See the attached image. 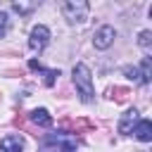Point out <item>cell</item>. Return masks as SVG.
Instances as JSON below:
<instances>
[{
    "label": "cell",
    "instance_id": "obj_1",
    "mask_svg": "<svg viewBox=\"0 0 152 152\" xmlns=\"http://www.w3.org/2000/svg\"><path fill=\"white\" fill-rule=\"evenodd\" d=\"M71 81H74L76 93L81 95V100H83V102H93V97H95V86H93V74H90L88 64L78 62V64L71 69Z\"/></svg>",
    "mask_w": 152,
    "mask_h": 152
},
{
    "label": "cell",
    "instance_id": "obj_2",
    "mask_svg": "<svg viewBox=\"0 0 152 152\" xmlns=\"http://www.w3.org/2000/svg\"><path fill=\"white\" fill-rule=\"evenodd\" d=\"M90 14V2L88 0H62V17L76 26V24H86Z\"/></svg>",
    "mask_w": 152,
    "mask_h": 152
},
{
    "label": "cell",
    "instance_id": "obj_3",
    "mask_svg": "<svg viewBox=\"0 0 152 152\" xmlns=\"http://www.w3.org/2000/svg\"><path fill=\"white\" fill-rule=\"evenodd\" d=\"M48 43H50V28L45 24H36L28 33V48L33 52H40V50H45Z\"/></svg>",
    "mask_w": 152,
    "mask_h": 152
},
{
    "label": "cell",
    "instance_id": "obj_4",
    "mask_svg": "<svg viewBox=\"0 0 152 152\" xmlns=\"http://www.w3.org/2000/svg\"><path fill=\"white\" fill-rule=\"evenodd\" d=\"M114 38H116V28L104 24L93 33V45H95V50H107V48H112Z\"/></svg>",
    "mask_w": 152,
    "mask_h": 152
},
{
    "label": "cell",
    "instance_id": "obj_5",
    "mask_svg": "<svg viewBox=\"0 0 152 152\" xmlns=\"http://www.w3.org/2000/svg\"><path fill=\"white\" fill-rule=\"evenodd\" d=\"M138 119H140V114H138L135 107H133V109H126V112L121 114V119H119V133H121V135H128V133L133 131V126H135Z\"/></svg>",
    "mask_w": 152,
    "mask_h": 152
},
{
    "label": "cell",
    "instance_id": "obj_6",
    "mask_svg": "<svg viewBox=\"0 0 152 152\" xmlns=\"http://www.w3.org/2000/svg\"><path fill=\"white\" fill-rule=\"evenodd\" d=\"M131 133H133L140 142H150V140H152V121H150V119H138Z\"/></svg>",
    "mask_w": 152,
    "mask_h": 152
},
{
    "label": "cell",
    "instance_id": "obj_7",
    "mask_svg": "<svg viewBox=\"0 0 152 152\" xmlns=\"http://www.w3.org/2000/svg\"><path fill=\"white\" fill-rule=\"evenodd\" d=\"M24 138L19 135V133H12V135H5V138H0V150L2 152H21L24 150Z\"/></svg>",
    "mask_w": 152,
    "mask_h": 152
},
{
    "label": "cell",
    "instance_id": "obj_8",
    "mask_svg": "<svg viewBox=\"0 0 152 152\" xmlns=\"http://www.w3.org/2000/svg\"><path fill=\"white\" fill-rule=\"evenodd\" d=\"M10 5H12V10H14L19 17H28L31 12L38 10L40 0H10Z\"/></svg>",
    "mask_w": 152,
    "mask_h": 152
},
{
    "label": "cell",
    "instance_id": "obj_9",
    "mask_svg": "<svg viewBox=\"0 0 152 152\" xmlns=\"http://www.w3.org/2000/svg\"><path fill=\"white\" fill-rule=\"evenodd\" d=\"M31 121H33L36 126H40V128L52 126V116H50V112H48V109H43V107H38V109H33V112H31Z\"/></svg>",
    "mask_w": 152,
    "mask_h": 152
},
{
    "label": "cell",
    "instance_id": "obj_10",
    "mask_svg": "<svg viewBox=\"0 0 152 152\" xmlns=\"http://www.w3.org/2000/svg\"><path fill=\"white\" fill-rule=\"evenodd\" d=\"M140 83H150V76H152V64H150V57H142L140 62Z\"/></svg>",
    "mask_w": 152,
    "mask_h": 152
},
{
    "label": "cell",
    "instance_id": "obj_11",
    "mask_svg": "<svg viewBox=\"0 0 152 152\" xmlns=\"http://www.w3.org/2000/svg\"><path fill=\"white\" fill-rule=\"evenodd\" d=\"M45 145H57V147L71 150V147H76L78 142H76V140H64V138H59V135H52V138H48V140H45Z\"/></svg>",
    "mask_w": 152,
    "mask_h": 152
},
{
    "label": "cell",
    "instance_id": "obj_12",
    "mask_svg": "<svg viewBox=\"0 0 152 152\" xmlns=\"http://www.w3.org/2000/svg\"><path fill=\"white\" fill-rule=\"evenodd\" d=\"M138 45H140L145 52H150V48H152V31H140V36H138Z\"/></svg>",
    "mask_w": 152,
    "mask_h": 152
},
{
    "label": "cell",
    "instance_id": "obj_13",
    "mask_svg": "<svg viewBox=\"0 0 152 152\" xmlns=\"http://www.w3.org/2000/svg\"><path fill=\"white\" fill-rule=\"evenodd\" d=\"M10 28H12L10 14H7V12H0V38H5V36L10 33Z\"/></svg>",
    "mask_w": 152,
    "mask_h": 152
},
{
    "label": "cell",
    "instance_id": "obj_14",
    "mask_svg": "<svg viewBox=\"0 0 152 152\" xmlns=\"http://www.w3.org/2000/svg\"><path fill=\"white\" fill-rule=\"evenodd\" d=\"M124 74H126L131 81L140 83V69H138V66H126V69H124Z\"/></svg>",
    "mask_w": 152,
    "mask_h": 152
}]
</instances>
